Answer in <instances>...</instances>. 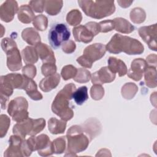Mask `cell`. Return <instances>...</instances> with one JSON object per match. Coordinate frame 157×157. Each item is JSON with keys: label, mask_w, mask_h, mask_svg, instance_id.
I'll list each match as a JSON object with an SVG mask.
<instances>
[{"label": "cell", "mask_w": 157, "mask_h": 157, "mask_svg": "<svg viewBox=\"0 0 157 157\" xmlns=\"http://www.w3.org/2000/svg\"><path fill=\"white\" fill-rule=\"evenodd\" d=\"M110 53L118 54L123 52L128 55H139L144 52V46L136 40L128 36L115 34L105 46Z\"/></svg>", "instance_id": "6da1fadb"}, {"label": "cell", "mask_w": 157, "mask_h": 157, "mask_svg": "<svg viewBox=\"0 0 157 157\" xmlns=\"http://www.w3.org/2000/svg\"><path fill=\"white\" fill-rule=\"evenodd\" d=\"M75 85L72 83L66 85L56 96L52 105V111L65 121L69 120L73 117V111L69 107L70 100L73 92L76 90Z\"/></svg>", "instance_id": "7a4b0ae2"}, {"label": "cell", "mask_w": 157, "mask_h": 157, "mask_svg": "<svg viewBox=\"0 0 157 157\" xmlns=\"http://www.w3.org/2000/svg\"><path fill=\"white\" fill-rule=\"evenodd\" d=\"M80 7L87 16L94 18H102L115 12L114 1H78Z\"/></svg>", "instance_id": "3957f363"}, {"label": "cell", "mask_w": 157, "mask_h": 157, "mask_svg": "<svg viewBox=\"0 0 157 157\" xmlns=\"http://www.w3.org/2000/svg\"><path fill=\"white\" fill-rule=\"evenodd\" d=\"M83 129L80 126H73L67 131L68 139L67 152L78 153L85 150L90 140L83 133Z\"/></svg>", "instance_id": "277c9868"}, {"label": "cell", "mask_w": 157, "mask_h": 157, "mask_svg": "<svg viewBox=\"0 0 157 157\" xmlns=\"http://www.w3.org/2000/svg\"><path fill=\"white\" fill-rule=\"evenodd\" d=\"M45 126V121L43 118L33 120L31 118L18 122L13 128V132L25 139L26 135L35 136L40 132Z\"/></svg>", "instance_id": "5b68a950"}, {"label": "cell", "mask_w": 157, "mask_h": 157, "mask_svg": "<svg viewBox=\"0 0 157 157\" xmlns=\"http://www.w3.org/2000/svg\"><path fill=\"white\" fill-rule=\"evenodd\" d=\"M1 47L4 52L7 53V65L9 70L12 71L19 70L22 64L16 43L10 39L4 38L1 41Z\"/></svg>", "instance_id": "8992f818"}, {"label": "cell", "mask_w": 157, "mask_h": 157, "mask_svg": "<svg viewBox=\"0 0 157 157\" xmlns=\"http://www.w3.org/2000/svg\"><path fill=\"white\" fill-rule=\"evenodd\" d=\"M70 36V31L66 24L55 23L49 30L48 39L51 47L56 50L68 40Z\"/></svg>", "instance_id": "52a82bcc"}, {"label": "cell", "mask_w": 157, "mask_h": 157, "mask_svg": "<svg viewBox=\"0 0 157 157\" xmlns=\"http://www.w3.org/2000/svg\"><path fill=\"white\" fill-rule=\"evenodd\" d=\"M106 52L105 46L102 44H94L85 48L83 55L77 59V61L82 66L91 68L92 64L101 59Z\"/></svg>", "instance_id": "ba28073f"}, {"label": "cell", "mask_w": 157, "mask_h": 157, "mask_svg": "<svg viewBox=\"0 0 157 157\" xmlns=\"http://www.w3.org/2000/svg\"><path fill=\"white\" fill-rule=\"evenodd\" d=\"M28 102L23 97H18L12 100L8 106V113L13 121L20 122L28 118Z\"/></svg>", "instance_id": "9c48e42d"}, {"label": "cell", "mask_w": 157, "mask_h": 157, "mask_svg": "<svg viewBox=\"0 0 157 157\" xmlns=\"http://www.w3.org/2000/svg\"><path fill=\"white\" fill-rule=\"evenodd\" d=\"M115 78V74L112 72L108 67H104L92 74L91 81L94 85H102L112 82Z\"/></svg>", "instance_id": "30bf717a"}, {"label": "cell", "mask_w": 157, "mask_h": 157, "mask_svg": "<svg viewBox=\"0 0 157 157\" xmlns=\"http://www.w3.org/2000/svg\"><path fill=\"white\" fill-rule=\"evenodd\" d=\"M18 10V4L14 1H6L0 7L1 18L5 22L12 20L15 13Z\"/></svg>", "instance_id": "8fae6325"}, {"label": "cell", "mask_w": 157, "mask_h": 157, "mask_svg": "<svg viewBox=\"0 0 157 157\" xmlns=\"http://www.w3.org/2000/svg\"><path fill=\"white\" fill-rule=\"evenodd\" d=\"M156 24L151 25L149 26L141 27L139 29V33L140 36L143 40L148 45V47L151 50H153L152 44L153 43L156 44ZM153 46L156 47V45L153 44Z\"/></svg>", "instance_id": "7c38bea8"}, {"label": "cell", "mask_w": 157, "mask_h": 157, "mask_svg": "<svg viewBox=\"0 0 157 157\" xmlns=\"http://www.w3.org/2000/svg\"><path fill=\"white\" fill-rule=\"evenodd\" d=\"M146 66L145 61L141 58L134 60L128 73V77L136 81H139L142 77L143 72L146 69Z\"/></svg>", "instance_id": "4fadbf2b"}, {"label": "cell", "mask_w": 157, "mask_h": 157, "mask_svg": "<svg viewBox=\"0 0 157 157\" xmlns=\"http://www.w3.org/2000/svg\"><path fill=\"white\" fill-rule=\"evenodd\" d=\"M73 34L76 41L84 43L90 42L94 36L91 31L86 25H80L73 28Z\"/></svg>", "instance_id": "5bb4252c"}, {"label": "cell", "mask_w": 157, "mask_h": 157, "mask_svg": "<svg viewBox=\"0 0 157 157\" xmlns=\"http://www.w3.org/2000/svg\"><path fill=\"white\" fill-rule=\"evenodd\" d=\"M36 49L39 53V57L41 60L44 63L52 62L55 63V58L52 50L45 44L39 43L36 45Z\"/></svg>", "instance_id": "9a60e30c"}, {"label": "cell", "mask_w": 157, "mask_h": 157, "mask_svg": "<svg viewBox=\"0 0 157 157\" xmlns=\"http://www.w3.org/2000/svg\"><path fill=\"white\" fill-rule=\"evenodd\" d=\"M109 69L113 73L118 72L120 77L124 76L127 73V67L124 63L114 57H110L108 60Z\"/></svg>", "instance_id": "2e32d148"}, {"label": "cell", "mask_w": 157, "mask_h": 157, "mask_svg": "<svg viewBox=\"0 0 157 157\" xmlns=\"http://www.w3.org/2000/svg\"><path fill=\"white\" fill-rule=\"evenodd\" d=\"M59 75L56 73L55 75L48 77L42 79L40 82L39 86L43 91H50L56 87V86L58 85L59 82Z\"/></svg>", "instance_id": "e0dca14e"}, {"label": "cell", "mask_w": 157, "mask_h": 157, "mask_svg": "<svg viewBox=\"0 0 157 157\" xmlns=\"http://www.w3.org/2000/svg\"><path fill=\"white\" fill-rule=\"evenodd\" d=\"M34 15L31 7L28 5L21 6L18 12V18L23 23H29L34 20Z\"/></svg>", "instance_id": "ac0fdd59"}, {"label": "cell", "mask_w": 157, "mask_h": 157, "mask_svg": "<svg viewBox=\"0 0 157 157\" xmlns=\"http://www.w3.org/2000/svg\"><path fill=\"white\" fill-rule=\"evenodd\" d=\"M115 30L123 33H130L134 30V27L128 21L122 18H117L113 19Z\"/></svg>", "instance_id": "d6986e66"}, {"label": "cell", "mask_w": 157, "mask_h": 157, "mask_svg": "<svg viewBox=\"0 0 157 157\" xmlns=\"http://www.w3.org/2000/svg\"><path fill=\"white\" fill-rule=\"evenodd\" d=\"M66 126V123L65 121L58 120L55 118H52L48 120V130L52 134L63 133Z\"/></svg>", "instance_id": "ffe728a7"}, {"label": "cell", "mask_w": 157, "mask_h": 157, "mask_svg": "<svg viewBox=\"0 0 157 157\" xmlns=\"http://www.w3.org/2000/svg\"><path fill=\"white\" fill-rule=\"evenodd\" d=\"M72 98L77 105H82L88 99L87 87L82 86L75 90L72 93Z\"/></svg>", "instance_id": "44dd1931"}, {"label": "cell", "mask_w": 157, "mask_h": 157, "mask_svg": "<svg viewBox=\"0 0 157 157\" xmlns=\"http://www.w3.org/2000/svg\"><path fill=\"white\" fill-rule=\"evenodd\" d=\"M27 94L33 100H40L42 99V94L37 91L36 82L31 78H29L26 86L25 88Z\"/></svg>", "instance_id": "7402d4cb"}, {"label": "cell", "mask_w": 157, "mask_h": 157, "mask_svg": "<svg viewBox=\"0 0 157 157\" xmlns=\"http://www.w3.org/2000/svg\"><path fill=\"white\" fill-rule=\"evenodd\" d=\"M22 55L23 60L26 64H33L36 63L38 60L37 52L35 48L31 47H27L23 50Z\"/></svg>", "instance_id": "603a6c76"}, {"label": "cell", "mask_w": 157, "mask_h": 157, "mask_svg": "<svg viewBox=\"0 0 157 157\" xmlns=\"http://www.w3.org/2000/svg\"><path fill=\"white\" fill-rule=\"evenodd\" d=\"M63 6V1H59L56 5L53 6L52 1H45V10L50 15H55L59 13Z\"/></svg>", "instance_id": "cb8c5ba5"}, {"label": "cell", "mask_w": 157, "mask_h": 157, "mask_svg": "<svg viewBox=\"0 0 157 157\" xmlns=\"http://www.w3.org/2000/svg\"><path fill=\"white\" fill-rule=\"evenodd\" d=\"M83 71L84 69H78L77 70V75L76 77H75L73 79L77 82L79 83H83V82H86L90 80V71L85 70L84 74H83Z\"/></svg>", "instance_id": "d4e9b609"}, {"label": "cell", "mask_w": 157, "mask_h": 157, "mask_svg": "<svg viewBox=\"0 0 157 157\" xmlns=\"http://www.w3.org/2000/svg\"><path fill=\"white\" fill-rule=\"evenodd\" d=\"M74 19H75V20L78 24H79L80 23L81 20H82L81 13L77 9L72 10L70 12H69L67 13V15L66 17V20H67V23H69L72 26L73 25Z\"/></svg>", "instance_id": "484cf974"}, {"label": "cell", "mask_w": 157, "mask_h": 157, "mask_svg": "<svg viewBox=\"0 0 157 157\" xmlns=\"http://www.w3.org/2000/svg\"><path fill=\"white\" fill-rule=\"evenodd\" d=\"M56 67L54 63H44L42 66V73L45 76L51 75L56 72Z\"/></svg>", "instance_id": "4316f807"}, {"label": "cell", "mask_w": 157, "mask_h": 157, "mask_svg": "<svg viewBox=\"0 0 157 157\" xmlns=\"http://www.w3.org/2000/svg\"><path fill=\"white\" fill-rule=\"evenodd\" d=\"M100 27V32L106 33L108 31H110L115 28L114 21L113 20H105L103 21H101L99 23Z\"/></svg>", "instance_id": "83f0119b"}, {"label": "cell", "mask_w": 157, "mask_h": 157, "mask_svg": "<svg viewBox=\"0 0 157 157\" xmlns=\"http://www.w3.org/2000/svg\"><path fill=\"white\" fill-rule=\"evenodd\" d=\"M69 73H71L73 75H75L76 74H77L76 68L75 67H73L71 65L66 66L64 67L62 69V71H61V75H62L64 80H67L71 78Z\"/></svg>", "instance_id": "f1b7e54d"}, {"label": "cell", "mask_w": 157, "mask_h": 157, "mask_svg": "<svg viewBox=\"0 0 157 157\" xmlns=\"http://www.w3.org/2000/svg\"><path fill=\"white\" fill-rule=\"evenodd\" d=\"M39 23L41 24L42 30H45L47 27V18L42 15L36 16L34 19L33 25L35 26V28H36L39 25Z\"/></svg>", "instance_id": "f546056e"}, {"label": "cell", "mask_w": 157, "mask_h": 157, "mask_svg": "<svg viewBox=\"0 0 157 157\" xmlns=\"http://www.w3.org/2000/svg\"><path fill=\"white\" fill-rule=\"evenodd\" d=\"M23 75L27 76L28 77H29V78H33L36 76V67L33 65H26L23 68Z\"/></svg>", "instance_id": "4dcf8cb0"}, {"label": "cell", "mask_w": 157, "mask_h": 157, "mask_svg": "<svg viewBox=\"0 0 157 157\" xmlns=\"http://www.w3.org/2000/svg\"><path fill=\"white\" fill-rule=\"evenodd\" d=\"M71 41V40H70L68 42L63 44L62 49H63V51L65 53H72V52H74L75 50V43L74 42H72L71 44H70Z\"/></svg>", "instance_id": "1f68e13d"}, {"label": "cell", "mask_w": 157, "mask_h": 157, "mask_svg": "<svg viewBox=\"0 0 157 157\" xmlns=\"http://www.w3.org/2000/svg\"><path fill=\"white\" fill-rule=\"evenodd\" d=\"M30 4L31 5L32 7L33 8L34 10L36 12H42L44 11V7H45V2L40 6H39V4H37V1H30Z\"/></svg>", "instance_id": "d6a6232c"}]
</instances>
